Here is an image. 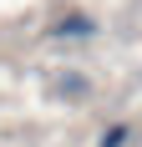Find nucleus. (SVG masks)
Wrapping results in <instances>:
<instances>
[{"mask_svg":"<svg viewBox=\"0 0 142 147\" xmlns=\"http://www.w3.org/2000/svg\"><path fill=\"white\" fill-rule=\"evenodd\" d=\"M56 36L66 41V36H97V20H86V15H71V20H61Z\"/></svg>","mask_w":142,"mask_h":147,"instance_id":"f257e3e1","label":"nucleus"},{"mask_svg":"<svg viewBox=\"0 0 142 147\" xmlns=\"http://www.w3.org/2000/svg\"><path fill=\"white\" fill-rule=\"evenodd\" d=\"M122 142H127V122H117V127H112V132H107V137H101L97 147H122Z\"/></svg>","mask_w":142,"mask_h":147,"instance_id":"f03ea898","label":"nucleus"},{"mask_svg":"<svg viewBox=\"0 0 142 147\" xmlns=\"http://www.w3.org/2000/svg\"><path fill=\"white\" fill-rule=\"evenodd\" d=\"M61 91H71V96H86V76H61Z\"/></svg>","mask_w":142,"mask_h":147,"instance_id":"7ed1b4c3","label":"nucleus"}]
</instances>
